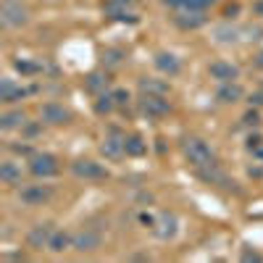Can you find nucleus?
<instances>
[{"mask_svg":"<svg viewBox=\"0 0 263 263\" xmlns=\"http://www.w3.org/2000/svg\"><path fill=\"white\" fill-rule=\"evenodd\" d=\"M208 21L205 11H195V8H179L177 16H174V24H177L179 29H200L203 24Z\"/></svg>","mask_w":263,"mask_h":263,"instance_id":"obj_11","label":"nucleus"},{"mask_svg":"<svg viewBox=\"0 0 263 263\" xmlns=\"http://www.w3.org/2000/svg\"><path fill=\"white\" fill-rule=\"evenodd\" d=\"M242 260H260V253H250V250H242Z\"/></svg>","mask_w":263,"mask_h":263,"instance_id":"obj_30","label":"nucleus"},{"mask_svg":"<svg viewBox=\"0 0 263 263\" xmlns=\"http://www.w3.org/2000/svg\"><path fill=\"white\" fill-rule=\"evenodd\" d=\"M135 6H137V0H105L103 13L114 21H129V24H135L137 21Z\"/></svg>","mask_w":263,"mask_h":263,"instance_id":"obj_5","label":"nucleus"},{"mask_svg":"<svg viewBox=\"0 0 263 263\" xmlns=\"http://www.w3.org/2000/svg\"><path fill=\"white\" fill-rule=\"evenodd\" d=\"M27 95H29V90H24V87L16 84L13 79H3V82H0V100H3V103H16V100L27 98Z\"/></svg>","mask_w":263,"mask_h":263,"instance_id":"obj_17","label":"nucleus"},{"mask_svg":"<svg viewBox=\"0 0 263 263\" xmlns=\"http://www.w3.org/2000/svg\"><path fill=\"white\" fill-rule=\"evenodd\" d=\"M29 24V8L21 0H3L0 3V27L3 29H18Z\"/></svg>","mask_w":263,"mask_h":263,"instance_id":"obj_2","label":"nucleus"},{"mask_svg":"<svg viewBox=\"0 0 263 263\" xmlns=\"http://www.w3.org/2000/svg\"><path fill=\"white\" fill-rule=\"evenodd\" d=\"M124 145H126V156H132V158H140V156L147 153V142L140 135H129Z\"/></svg>","mask_w":263,"mask_h":263,"instance_id":"obj_23","label":"nucleus"},{"mask_svg":"<svg viewBox=\"0 0 263 263\" xmlns=\"http://www.w3.org/2000/svg\"><path fill=\"white\" fill-rule=\"evenodd\" d=\"M50 197H53V190L48 184H27V187H21V192H18V200L24 205H29V208L45 205Z\"/></svg>","mask_w":263,"mask_h":263,"instance_id":"obj_8","label":"nucleus"},{"mask_svg":"<svg viewBox=\"0 0 263 263\" xmlns=\"http://www.w3.org/2000/svg\"><path fill=\"white\" fill-rule=\"evenodd\" d=\"M179 232V221L174 213H158L156 216V224H153V234L158 239H174Z\"/></svg>","mask_w":263,"mask_h":263,"instance_id":"obj_12","label":"nucleus"},{"mask_svg":"<svg viewBox=\"0 0 263 263\" xmlns=\"http://www.w3.org/2000/svg\"><path fill=\"white\" fill-rule=\"evenodd\" d=\"M163 6H168V8H182V3L184 0H161Z\"/></svg>","mask_w":263,"mask_h":263,"instance_id":"obj_31","label":"nucleus"},{"mask_svg":"<svg viewBox=\"0 0 263 263\" xmlns=\"http://www.w3.org/2000/svg\"><path fill=\"white\" fill-rule=\"evenodd\" d=\"M53 232H55V229H53V224H34V227L29 229V234H27L29 248H34V250L48 248V239H50V234H53Z\"/></svg>","mask_w":263,"mask_h":263,"instance_id":"obj_15","label":"nucleus"},{"mask_svg":"<svg viewBox=\"0 0 263 263\" xmlns=\"http://www.w3.org/2000/svg\"><path fill=\"white\" fill-rule=\"evenodd\" d=\"M260 37H263V29H260L258 24H255V27H253V24L242 27V40H245V42H255V40H260Z\"/></svg>","mask_w":263,"mask_h":263,"instance_id":"obj_27","label":"nucleus"},{"mask_svg":"<svg viewBox=\"0 0 263 263\" xmlns=\"http://www.w3.org/2000/svg\"><path fill=\"white\" fill-rule=\"evenodd\" d=\"M255 66H258V69H263V50L255 55Z\"/></svg>","mask_w":263,"mask_h":263,"instance_id":"obj_33","label":"nucleus"},{"mask_svg":"<svg viewBox=\"0 0 263 263\" xmlns=\"http://www.w3.org/2000/svg\"><path fill=\"white\" fill-rule=\"evenodd\" d=\"M13 66H16V69H18L21 74H27V77L40 71V66H37V63H32V61H13Z\"/></svg>","mask_w":263,"mask_h":263,"instance_id":"obj_28","label":"nucleus"},{"mask_svg":"<svg viewBox=\"0 0 263 263\" xmlns=\"http://www.w3.org/2000/svg\"><path fill=\"white\" fill-rule=\"evenodd\" d=\"M253 13L263 18V0H255V6H253Z\"/></svg>","mask_w":263,"mask_h":263,"instance_id":"obj_32","label":"nucleus"},{"mask_svg":"<svg viewBox=\"0 0 263 263\" xmlns=\"http://www.w3.org/2000/svg\"><path fill=\"white\" fill-rule=\"evenodd\" d=\"M140 111H142V116H147V119H163V116L171 111V105H168L166 95H147V92H142V98H140Z\"/></svg>","mask_w":263,"mask_h":263,"instance_id":"obj_7","label":"nucleus"},{"mask_svg":"<svg viewBox=\"0 0 263 263\" xmlns=\"http://www.w3.org/2000/svg\"><path fill=\"white\" fill-rule=\"evenodd\" d=\"M58 171H61V166H58V158L53 153H34V156H29V174L32 177L50 179Z\"/></svg>","mask_w":263,"mask_h":263,"instance_id":"obj_3","label":"nucleus"},{"mask_svg":"<svg viewBox=\"0 0 263 263\" xmlns=\"http://www.w3.org/2000/svg\"><path fill=\"white\" fill-rule=\"evenodd\" d=\"M242 95H245V90H242V87H239L237 82H224V84L216 90V100H218V103H224V105L242 100Z\"/></svg>","mask_w":263,"mask_h":263,"instance_id":"obj_18","label":"nucleus"},{"mask_svg":"<svg viewBox=\"0 0 263 263\" xmlns=\"http://www.w3.org/2000/svg\"><path fill=\"white\" fill-rule=\"evenodd\" d=\"M182 150H184L187 163L195 166L197 171H203V168H208V166L216 163V156H213L211 145H208L205 140H200V137H187V140L182 142Z\"/></svg>","mask_w":263,"mask_h":263,"instance_id":"obj_1","label":"nucleus"},{"mask_svg":"<svg viewBox=\"0 0 263 263\" xmlns=\"http://www.w3.org/2000/svg\"><path fill=\"white\" fill-rule=\"evenodd\" d=\"M140 90L147 95H168V84L161 79H153V77H142L140 79Z\"/></svg>","mask_w":263,"mask_h":263,"instance_id":"obj_22","label":"nucleus"},{"mask_svg":"<svg viewBox=\"0 0 263 263\" xmlns=\"http://www.w3.org/2000/svg\"><path fill=\"white\" fill-rule=\"evenodd\" d=\"M114 108H116V100H114V95L111 92H100L98 95V103H95V114H111L114 111Z\"/></svg>","mask_w":263,"mask_h":263,"instance_id":"obj_24","label":"nucleus"},{"mask_svg":"<svg viewBox=\"0 0 263 263\" xmlns=\"http://www.w3.org/2000/svg\"><path fill=\"white\" fill-rule=\"evenodd\" d=\"M71 121V111L63 108L58 103H45L40 108V124H48V126H63Z\"/></svg>","mask_w":263,"mask_h":263,"instance_id":"obj_9","label":"nucleus"},{"mask_svg":"<svg viewBox=\"0 0 263 263\" xmlns=\"http://www.w3.org/2000/svg\"><path fill=\"white\" fill-rule=\"evenodd\" d=\"M218 0H184L182 3V8H195V11H205V8H211V6H216ZM179 11V8H177Z\"/></svg>","mask_w":263,"mask_h":263,"instance_id":"obj_26","label":"nucleus"},{"mask_svg":"<svg viewBox=\"0 0 263 263\" xmlns=\"http://www.w3.org/2000/svg\"><path fill=\"white\" fill-rule=\"evenodd\" d=\"M98 248H100V232H98V229L84 227V229L74 232L71 250H77V253H95Z\"/></svg>","mask_w":263,"mask_h":263,"instance_id":"obj_10","label":"nucleus"},{"mask_svg":"<svg viewBox=\"0 0 263 263\" xmlns=\"http://www.w3.org/2000/svg\"><path fill=\"white\" fill-rule=\"evenodd\" d=\"M153 63H156V69H158L161 74H166V77H177V74L182 71V61H179L177 55H174V53H168V50L156 53Z\"/></svg>","mask_w":263,"mask_h":263,"instance_id":"obj_14","label":"nucleus"},{"mask_svg":"<svg viewBox=\"0 0 263 263\" xmlns=\"http://www.w3.org/2000/svg\"><path fill=\"white\" fill-rule=\"evenodd\" d=\"M208 74H211V79H216V82H237V77H239V69L234 63H229V61H213L211 66H208Z\"/></svg>","mask_w":263,"mask_h":263,"instance_id":"obj_13","label":"nucleus"},{"mask_svg":"<svg viewBox=\"0 0 263 263\" xmlns=\"http://www.w3.org/2000/svg\"><path fill=\"white\" fill-rule=\"evenodd\" d=\"M213 40L221 45H237L242 42V27H232V24H221L213 29Z\"/></svg>","mask_w":263,"mask_h":263,"instance_id":"obj_16","label":"nucleus"},{"mask_svg":"<svg viewBox=\"0 0 263 263\" xmlns=\"http://www.w3.org/2000/svg\"><path fill=\"white\" fill-rule=\"evenodd\" d=\"M0 182L3 184H21V166L13 161H3L0 163Z\"/></svg>","mask_w":263,"mask_h":263,"instance_id":"obj_20","label":"nucleus"},{"mask_svg":"<svg viewBox=\"0 0 263 263\" xmlns=\"http://www.w3.org/2000/svg\"><path fill=\"white\" fill-rule=\"evenodd\" d=\"M126 135H121L119 129H111L108 135L103 137V145H100V153L108 158V161H119L126 156Z\"/></svg>","mask_w":263,"mask_h":263,"instance_id":"obj_6","label":"nucleus"},{"mask_svg":"<svg viewBox=\"0 0 263 263\" xmlns=\"http://www.w3.org/2000/svg\"><path fill=\"white\" fill-rule=\"evenodd\" d=\"M71 239H74V234H69V232H63V229H55L53 234H50V239H48V250L50 253H66L71 248Z\"/></svg>","mask_w":263,"mask_h":263,"instance_id":"obj_19","label":"nucleus"},{"mask_svg":"<svg viewBox=\"0 0 263 263\" xmlns=\"http://www.w3.org/2000/svg\"><path fill=\"white\" fill-rule=\"evenodd\" d=\"M111 95H114V100H116V108L129 105V92H126V90H114Z\"/></svg>","mask_w":263,"mask_h":263,"instance_id":"obj_29","label":"nucleus"},{"mask_svg":"<svg viewBox=\"0 0 263 263\" xmlns=\"http://www.w3.org/2000/svg\"><path fill=\"white\" fill-rule=\"evenodd\" d=\"M105 87H108V79L103 77V74H90V77H87V90H90V92H105Z\"/></svg>","mask_w":263,"mask_h":263,"instance_id":"obj_25","label":"nucleus"},{"mask_svg":"<svg viewBox=\"0 0 263 263\" xmlns=\"http://www.w3.org/2000/svg\"><path fill=\"white\" fill-rule=\"evenodd\" d=\"M71 174L77 179H84V182H100V179H108V168L92 158H79L71 163Z\"/></svg>","mask_w":263,"mask_h":263,"instance_id":"obj_4","label":"nucleus"},{"mask_svg":"<svg viewBox=\"0 0 263 263\" xmlns=\"http://www.w3.org/2000/svg\"><path fill=\"white\" fill-rule=\"evenodd\" d=\"M24 124H27L24 111H8V114L0 116V129H3V132H13V129L24 126Z\"/></svg>","mask_w":263,"mask_h":263,"instance_id":"obj_21","label":"nucleus"}]
</instances>
